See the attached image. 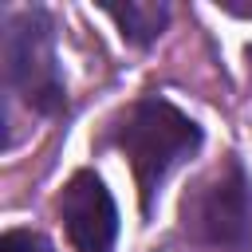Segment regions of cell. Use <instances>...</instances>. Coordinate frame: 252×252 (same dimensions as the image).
I'll return each mask as SVG.
<instances>
[{"label":"cell","mask_w":252,"mask_h":252,"mask_svg":"<svg viewBox=\"0 0 252 252\" xmlns=\"http://www.w3.org/2000/svg\"><path fill=\"white\" fill-rule=\"evenodd\" d=\"M110 142L130 158L138 193H142V209H154V193L161 189V181L201 146V126L181 114L173 102L150 94L138 98L134 106H126V114L114 122Z\"/></svg>","instance_id":"obj_1"},{"label":"cell","mask_w":252,"mask_h":252,"mask_svg":"<svg viewBox=\"0 0 252 252\" xmlns=\"http://www.w3.org/2000/svg\"><path fill=\"white\" fill-rule=\"evenodd\" d=\"M0 252H51V244L39 236V232H28V228H8L0 236Z\"/></svg>","instance_id":"obj_6"},{"label":"cell","mask_w":252,"mask_h":252,"mask_svg":"<svg viewBox=\"0 0 252 252\" xmlns=\"http://www.w3.org/2000/svg\"><path fill=\"white\" fill-rule=\"evenodd\" d=\"M185 228L217 248H244L252 240V181L236 158H224L189 193Z\"/></svg>","instance_id":"obj_2"},{"label":"cell","mask_w":252,"mask_h":252,"mask_svg":"<svg viewBox=\"0 0 252 252\" xmlns=\"http://www.w3.org/2000/svg\"><path fill=\"white\" fill-rule=\"evenodd\" d=\"M4 59H8V79L20 91V98L39 110L55 114L63 106V79L55 67V39H51V16L43 8L20 12L8 20L4 35Z\"/></svg>","instance_id":"obj_3"},{"label":"cell","mask_w":252,"mask_h":252,"mask_svg":"<svg viewBox=\"0 0 252 252\" xmlns=\"http://www.w3.org/2000/svg\"><path fill=\"white\" fill-rule=\"evenodd\" d=\"M102 12L118 24L122 39L146 47L161 35L165 20H169V8L165 4H154V0H126V4H102Z\"/></svg>","instance_id":"obj_5"},{"label":"cell","mask_w":252,"mask_h":252,"mask_svg":"<svg viewBox=\"0 0 252 252\" xmlns=\"http://www.w3.org/2000/svg\"><path fill=\"white\" fill-rule=\"evenodd\" d=\"M217 8H220V12H228V16L252 20V0H217Z\"/></svg>","instance_id":"obj_7"},{"label":"cell","mask_w":252,"mask_h":252,"mask_svg":"<svg viewBox=\"0 0 252 252\" xmlns=\"http://www.w3.org/2000/svg\"><path fill=\"white\" fill-rule=\"evenodd\" d=\"M59 217H63V228L75 252H114L118 213H114L106 185L91 169H79L67 181L59 197Z\"/></svg>","instance_id":"obj_4"}]
</instances>
